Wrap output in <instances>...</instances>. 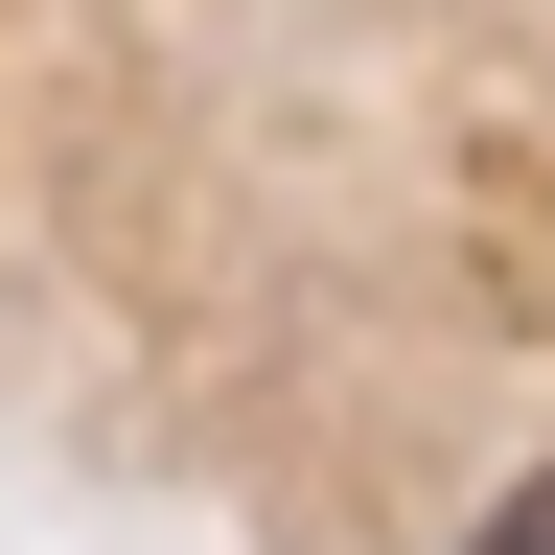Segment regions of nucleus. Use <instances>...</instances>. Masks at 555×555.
Wrapping results in <instances>:
<instances>
[{
    "instance_id": "nucleus-1",
    "label": "nucleus",
    "mask_w": 555,
    "mask_h": 555,
    "mask_svg": "<svg viewBox=\"0 0 555 555\" xmlns=\"http://www.w3.org/2000/svg\"><path fill=\"white\" fill-rule=\"evenodd\" d=\"M486 555H555V463H532V486H509V509H486Z\"/></svg>"
}]
</instances>
